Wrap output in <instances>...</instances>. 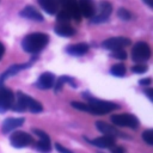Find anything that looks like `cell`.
Segmentation results:
<instances>
[{
  "instance_id": "cell-11",
  "label": "cell",
  "mask_w": 153,
  "mask_h": 153,
  "mask_svg": "<svg viewBox=\"0 0 153 153\" xmlns=\"http://www.w3.org/2000/svg\"><path fill=\"white\" fill-rule=\"evenodd\" d=\"M112 12V6L110 2L103 0L99 2V12L98 14H94L92 17V22L93 23H103V22H106L109 16L111 14Z\"/></svg>"
},
{
  "instance_id": "cell-13",
  "label": "cell",
  "mask_w": 153,
  "mask_h": 153,
  "mask_svg": "<svg viewBox=\"0 0 153 153\" xmlns=\"http://www.w3.org/2000/svg\"><path fill=\"white\" fill-rule=\"evenodd\" d=\"M54 82H55V76L53 73H49V72H45L43 74H41L36 81V87L41 88V90H48V88H51L54 86Z\"/></svg>"
},
{
  "instance_id": "cell-7",
  "label": "cell",
  "mask_w": 153,
  "mask_h": 153,
  "mask_svg": "<svg viewBox=\"0 0 153 153\" xmlns=\"http://www.w3.org/2000/svg\"><path fill=\"white\" fill-rule=\"evenodd\" d=\"M60 10L67 12L72 19L80 22L81 14H80L76 0H60Z\"/></svg>"
},
{
  "instance_id": "cell-33",
  "label": "cell",
  "mask_w": 153,
  "mask_h": 153,
  "mask_svg": "<svg viewBox=\"0 0 153 153\" xmlns=\"http://www.w3.org/2000/svg\"><path fill=\"white\" fill-rule=\"evenodd\" d=\"M142 1H143V2H146L149 7H152V6H153V1H152V0H142Z\"/></svg>"
},
{
  "instance_id": "cell-32",
  "label": "cell",
  "mask_w": 153,
  "mask_h": 153,
  "mask_svg": "<svg viewBox=\"0 0 153 153\" xmlns=\"http://www.w3.org/2000/svg\"><path fill=\"white\" fill-rule=\"evenodd\" d=\"M4 53H5V47H4V44L0 42V60L2 59V56H4Z\"/></svg>"
},
{
  "instance_id": "cell-24",
  "label": "cell",
  "mask_w": 153,
  "mask_h": 153,
  "mask_svg": "<svg viewBox=\"0 0 153 153\" xmlns=\"http://www.w3.org/2000/svg\"><path fill=\"white\" fill-rule=\"evenodd\" d=\"M142 139L147 145H153V130L152 129H147L142 133Z\"/></svg>"
},
{
  "instance_id": "cell-17",
  "label": "cell",
  "mask_w": 153,
  "mask_h": 153,
  "mask_svg": "<svg viewBox=\"0 0 153 153\" xmlns=\"http://www.w3.org/2000/svg\"><path fill=\"white\" fill-rule=\"evenodd\" d=\"M20 16L26 18V19H31V20H36V22H42L43 20V16L33 6H25L20 11Z\"/></svg>"
},
{
  "instance_id": "cell-14",
  "label": "cell",
  "mask_w": 153,
  "mask_h": 153,
  "mask_svg": "<svg viewBox=\"0 0 153 153\" xmlns=\"http://www.w3.org/2000/svg\"><path fill=\"white\" fill-rule=\"evenodd\" d=\"M78 6H79V11L81 16L87 17V18H92L94 16L96 7H94L93 0H79Z\"/></svg>"
},
{
  "instance_id": "cell-19",
  "label": "cell",
  "mask_w": 153,
  "mask_h": 153,
  "mask_svg": "<svg viewBox=\"0 0 153 153\" xmlns=\"http://www.w3.org/2000/svg\"><path fill=\"white\" fill-rule=\"evenodd\" d=\"M66 51L71 55H74V56H81L88 51V44H86V43L72 44L66 49Z\"/></svg>"
},
{
  "instance_id": "cell-12",
  "label": "cell",
  "mask_w": 153,
  "mask_h": 153,
  "mask_svg": "<svg viewBox=\"0 0 153 153\" xmlns=\"http://www.w3.org/2000/svg\"><path fill=\"white\" fill-rule=\"evenodd\" d=\"M96 127H97V129H98L100 133L105 134L106 136H111V137H114V139H115V137H129V136L124 135L122 131H120L117 128H115L114 126L108 124V123L102 122V121H98V122L96 123Z\"/></svg>"
},
{
  "instance_id": "cell-28",
  "label": "cell",
  "mask_w": 153,
  "mask_h": 153,
  "mask_svg": "<svg viewBox=\"0 0 153 153\" xmlns=\"http://www.w3.org/2000/svg\"><path fill=\"white\" fill-rule=\"evenodd\" d=\"M55 148H56L60 153H73V152H72V151H69L68 148L63 147L61 143H55Z\"/></svg>"
},
{
  "instance_id": "cell-18",
  "label": "cell",
  "mask_w": 153,
  "mask_h": 153,
  "mask_svg": "<svg viewBox=\"0 0 153 153\" xmlns=\"http://www.w3.org/2000/svg\"><path fill=\"white\" fill-rule=\"evenodd\" d=\"M90 142L93 145V146H97V147H100V148H110L115 145V139L111 137V136H100V137H97L94 140H90Z\"/></svg>"
},
{
  "instance_id": "cell-20",
  "label": "cell",
  "mask_w": 153,
  "mask_h": 153,
  "mask_svg": "<svg viewBox=\"0 0 153 153\" xmlns=\"http://www.w3.org/2000/svg\"><path fill=\"white\" fill-rule=\"evenodd\" d=\"M30 65H31V62H27V63H24V65H14V66H11V67H10L7 71H5V72L2 73V75L0 76V85H1L7 78H10V76H12V75H14V74H17L19 71H22V69L29 67Z\"/></svg>"
},
{
  "instance_id": "cell-31",
  "label": "cell",
  "mask_w": 153,
  "mask_h": 153,
  "mask_svg": "<svg viewBox=\"0 0 153 153\" xmlns=\"http://www.w3.org/2000/svg\"><path fill=\"white\" fill-rule=\"evenodd\" d=\"M145 92H146V94L148 96V98L152 100V99H153V91H152V88H146Z\"/></svg>"
},
{
  "instance_id": "cell-15",
  "label": "cell",
  "mask_w": 153,
  "mask_h": 153,
  "mask_svg": "<svg viewBox=\"0 0 153 153\" xmlns=\"http://www.w3.org/2000/svg\"><path fill=\"white\" fill-rule=\"evenodd\" d=\"M23 123H24V118L23 117H10V118H6L2 122V126H1L2 133L7 134V133L14 130L16 128L20 127Z\"/></svg>"
},
{
  "instance_id": "cell-3",
  "label": "cell",
  "mask_w": 153,
  "mask_h": 153,
  "mask_svg": "<svg viewBox=\"0 0 153 153\" xmlns=\"http://www.w3.org/2000/svg\"><path fill=\"white\" fill-rule=\"evenodd\" d=\"M14 111H25L29 110L31 112H41L42 111V104L39 102H37L36 99L31 98L30 96L23 93V92H18L17 96H14V100L12 104V108Z\"/></svg>"
},
{
  "instance_id": "cell-30",
  "label": "cell",
  "mask_w": 153,
  "mask_h": 153,
  "mask_svg": "<svg viewBox=\"0 0 153 153\" xmlns=\"http://www.w3.org/2000/svg\"><path fill=\"white\" fill-rule=\"evenodd\" d=\"M151 78H146V79H141L139 82L141 84V85H143V86H149L151 85Z\"/></svg>"
},
{
  "instance_id": "cell-21",
  "label": "cell",
  "mask_w": 153,
  "mask_h": 153,
  "mask_svg": "<svg viewBox=\"0 0 153 153\" xmlns=\"http://www.w3.org/2000/svg\"><path fill=\"white\" fill-rule=\"evenodd\" d=\"M55 32L63 37H69L75 33V29H73L68 23H59L55 26Z\"/></svg>"
},
{
  "instance_id": "cell-26",
  "label": "cell",
  "mask_w": 153,
  "mask_h": 153,
  "mask_svg": "<svg viewBox=\"0 0 153 153\" xmlns=\"http://www.w3.org/2000/svg\"><path fill=\"white\" fill-rule=\"evenodd\" d=\"M147 69H148L147 66L143 65V63H137V65H135V66L131 67V71H133L134 73H137V74L145 73V72H147Z\"/></svg>"
},
{
  "instance_id": "cell-10",
  "label": "cell",
  "mask_w": 153,
  "mask_h": 153,
  "mask_svg": "<svg viewBox=\"0 0 153 153\" xmlns=\"http://www.w3.org/2000/svg\"><path fill=\"white\" fill-rule=\"evenodd\" d=\"M32 131L39 137V141H37V143H36V149L42 153H49L51 151V143H50V139H49L48 134L44 133L43 130L36 129V128Z\"/></svg>"
},
{
  "instance_id": "cell-23",
  "label": "cell",
  "mask_w": 153,
  "mask_h": 153,
  "mask_svg": "<svg viewBox=\"0 0 153 153\" xmlns=\"http://www.w3.org/2000/svg\"><path fill=\"white\" fill-rule=\"evenodd\" d=\"M110 72H111V74L115 75V76H123V75L126 74V67H124V65H122V63H117V65H114V66L111 67Z\"/></svg>"
},
{
  "instance_id": "cell-6",
  "label": "cell",
  "mask_w": 153,
  "mask_h": 153,
  "mask_svg": "<svg viewBox=\"0 0 153 153\" xmlns=\"http://www.w3.org/2000/svg\"><path fill=\"white\" fill-rule=\"evenodd\" d=\"M10 142L13 147L22 148V147H26V146L31 145L33 142V139L30 134H27L25 131H14L10 136Z\"/></svg>"
},
{
  "instance_id": "cell-9",
  "label": "cell",
  "mask_w": 153,
  "mask_h": 153,
  "mask_svg": "<svg viewBox=\"0 0 153 153\" xmlns=\"http://www.w3.org/2000/svg\"><path fill=\"white\" fill-rule=\"evenodd\" d=\"M130 44V39L127 37H111L105 39L102 43V47L108 49V50H118L122 49L123 47H127Z\"/></svg>"
},
{
  "instance_id": "cell-5",
  "label": "cell",
  "mask_w": 153,
  "mask_h": 153,
  "mask_svg": "<svg viewBox=\"0 0 153 153\" xmlns=\"http://www.w3.org/2000/svg\"><path fill=\"white\" fill-rule=\"evenodd\" d=\"M151 57V48L146 42H137L131 50V59L135 62H143Z\"/></svg>"
},
{
  "instance_id": "cell-25",
  "label": "cell",
  "mask_w": 153,
  "mask_h": 153,
  "mask_svg": "<svg viewBox=\"0 0 153 153\" xmlns=\"http://www.w3.org/2000/svg\"><path fill=\"white\" fill-rule=\"evenodd\" d=\"M117 16L118 18H121L122 20H129L131 18V13L127 10V8H120L117 11Z\"/></svg>"
},
{
  "instance_id": "cell-27",
  "label": "cell",
  "mask_w": 153,
  "mask_h": 153,
  "mask_svg": "<svg viewBox=\"0 0 153 153\" xmlns=\"http://www.w3.org/2000/svg\"><path fill=\"white\" fill-rule=\"evenodd\" d=\"M112 57L115 59H120V60H126L127 59V53L123 49H118V50H114L111 54Z\"/></svg>"
},
{
  "instance_id": "cell-4",
  "label": "cell",
  "mask_w": 153,
  "mask_h": 153,
  "mask_svg": "<svg viewBox=\"0 0 153 153\" xmlns=\"http://www.w3.org/2000/svg\"><path fill=\"white\" fill-rule=\"evenodd\" d=\"M111 122L118 127H127L130 129H136L139 127V120L131 114H117L111 116Z\"/></svg>"
},
{
  "instance_id": "cell-22",
  "label": "cell",
  "mask_w": 153,
  "mask_h": 153,
  "mask_svg": "<svg viewBox=\"0 0 153 153\" xmlns=\"http://www.w3.org/2000/svg\"><path fill=\"white\" fill-rule=\"evenodd\" d=\"M65 82H68V84L72 85V87H75V81H74V79H72L71 76H67V75H62V76H60V78L57 79V81H56V84H55V91H56V92L60 91V90L62 88V85H63Z\"/></svg>"
},
{
  "instance_id": "cell-2",
  "label": "cell",
  "mask_w": 153,
  "mask_h": 153,
  "mask_svg": "<svg viewBox=\"0 0 153 153\" xmlns=\"http://www.w3.org/2000/svg\"><path fill=\"white\" fill-rule=\"evenodd\" d=\"M48 41H49L48 35L43 32H33V33L25 36V38L22 42V47L24 51L30 53V54H36L47 45Z\"/></svg>"
},
{
  "instance_id": "cell-8",
  "label": "cell",
  "mask_w": 153,
  "mask_h": 153,
  "mask_svg": "<svg viewBox=\"0 0 153 153\" xmlns=\"http://www.w3.org/2000/svg\"><path fill=\"white\" fill-rule=\"evenodd\" d=\"M13 100H14L13 92L10 88L0 85V112H5L6 110L11 109Z\"/></svg>"
},
{
  "instance_id": "cell-1",
  "label": "cell",
  "mask_w": 153,
  "mask_h": 153,
  "mask_svg": "<svg viewBox=\"0 0 153 153\" xmlns=\"http://www.w3.org/2000/svg\"><path fill=\"white\" fill-rule=\"evenodd\" d=\"M84 98L87 100L86 103V112L93 114V115H103L106 112H110L112 110L118 109V105L112 103V102H108V100H102V99H97L94 97H92L91 94L84 92L82 93Z\"/></svg>"
},
{
  "instance_id": "cell-16",
  "label": "cell",
  "mask_w": 153,
  "mask_h": 153,
  "mask_svg": "<svg viewBox=\"0 0 153 153\" xmlns=\"http://www.w3.org/2000/svg\"><path fill=\"white\" fill-rule=\"evenodd\" d=\"M38 4L48 14H56L60 11V0H38Z\"/></svg>"
},
{
  "instance_id": "cell-29",
  "label": "cell",
  "mask_w": 153,
  "mask_h": 153,
  "mask_svg": "<svg viewBox=\"0 0 153 153\" xmlns=\"http://www.w3.org/2000/svg\"><path fill=\"white\" fill-rule=\"evenodd\" d=\"M111 153H126V151H124V148H123V147H120V146H115V147H112V149H111Z\"/></svg>"
}]
</instances>
